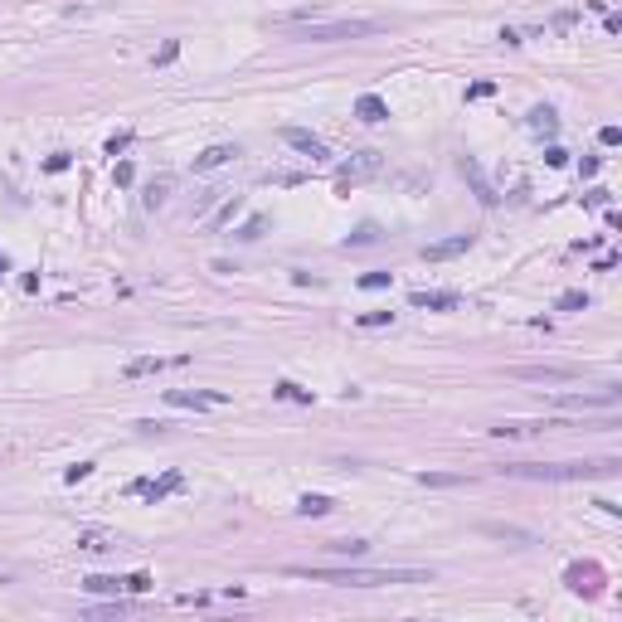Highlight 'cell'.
<instances>
[{
  "label": "cell",
  "mask_w": 622,
  "mask_h": 622,
  "mask_svg": "<svg viewBox=\"0 0 622 622\" xmlns=\"http://www.w3.org/2000/svg\"><path fill=\"white\" fill-rule=\"evenodd\" d=\"M598 141H603V146H618L622 132H618V127H603V132H598Z\"/></svg>",
  "instance_id": "29"
},
{
  "label": "cell",
  "mask_w": 622,
  "mask_h": 622,
  "mask_svg": "<svg viewBox=\"0 0 622 622\" xmlns=\"http://www.w3.org/2000/svg\"><path fill=\"white\" fill-rule=\"evenodd\" d=\"M360 326H365V331H375V326H394V311H365Z\"/></svg>",
  "instance_id": "23"
},
{
  "label": "cell",
  "mask_w": 622,
  "mask_h": 622,
  "mask_svg": "<svg viewBox=\"0 0 622 622\" xmlns=\"http://www.w3.org/2000/svg\"><path fill=\"white\" fill-rule=\"evenodd\" d=\"M351 244H375V224H360V234H355Z\"/></svg>",
  "instance_id": "31"
},
{
  "label": "cell",
  "mask_w": 622,
  "mask_h": 622,
  "mask_svg": "<svg viewBox=\"0 0 622 622\" xmlns=\"http://www.w3.org/2000/svg\"><path fill=\"white\" fill-rule=\"evenodd\" d=\"M331 506H336L331 496H301V501H297L301 515H331Z\"/></svg>",
  "instance_id": "18"
},
{
  "label": "cell",
  "mask_w": 622,
  "mask_h": 622,
  "mask_svg": "<svg viewBox=\"0 0 622 622\" xmlns=\"http://www.w3.org/2000/svg\"><path fill=\"white\" fill-rule=\"evenodd\" d=\"M175 487H180V477L170 472V477H161V482H136L132 491H141V496H151V501H161V496H170Z\"/></svg>",
  "instance_id": "15"
},
{
  "label": "cell",
  "mask_w": 622,
  "mask_h": 622,
  "mask_svg": "<svg viewBox=\"0 0 622 622\" xmlns=\"http://www.w3.org/2000/svg\"><path fill=\"white\" fill-rule=\"evenodd\" d=\"M258 234H263V219H248V224H244V234H239V239H258Z\"/></svg>",
  "instance_id": "32"
},
{
  "label": "cell",
  "mask_w": 622,
  "mask_h": 622,
  "mask_svg": "<svg viewBox=\"0 0 622 622\" xmlns=\"http://www.w3.org/2000/svg\"><path fill=\"white\" fill-rule=\"evenodd\" d=\"M355 112H360V117H365V122H384V117H389V108H384V103H379L375 93H365V98H360V103H355Z\"/></svg>",
  "instance_id": "16"
},
{
  "label": "cell",
  "mask_w": 622,
  "mask_h": 622,
  "mask_svg": "<svg viewBox=\"0 0 622 622\" xmlns=\"http://www.w3.org/2000/svg\"><path fill=\"white\" fill-rule=\"evenodd\" d=\"M331 549H336V554H346V559H360V554L370 549V544H365V540H336Z\"/></svg>",
  "instance_id": "21"
},
{
  "label": "cell",
  "mask_w": 622,
  "mask_h": 622,
  "mask_svg": "<svg viewBox=\"0 0 622 622\" xmlns=\"http://www.w3.org/2000/svg\"><path fill=\"white\" fill-rule=\"evenodd\" d=\"M234 156H239V146H209V151L195 156V170H219V165H229Z\"/></svg>",
  "instance_id": "10"
},
{
  "label": "cell",
  "mask_w": 622,
  "mask_h": 622,
  "mask_svg": "<svg viewBox=\"0 0 622 622\" xmlns=\"http://www.w3.org/2000/svg\"><path fill=\"white\" fill-rule=\"evenodd\" d=\"M292 579H306V584H341V589H379V584H433L428 569H331V564H292L287 569Z\"/></svg>",
  "instance_id": "2"
},
{
  "label": "cell",
  "mask_w": 622,
  "mask_h": 622,
  "mask_svg": "<svg viewBox=\"0 0 622 622\" xmlns=\"http://www.w3.org/2000/svg\"><path fill=\"white\" fill-rule=\"evenodd\" d=\"M618 389H598V394H559V399H554V408H569V413H589V408H608V413H613V408H618Z\"/></svg>",
  "instance_id": "5"
},
{
  "label": "cell",
  "mask_w": 622,
  "mask_h": 622,
  "mask_svg": "<svg viewBox=\"0 0 622 622\" xmlns=\"http://www.w3.org/2000/svg\"><path fill=\"white\" fill-rule=\"evenodd\" d=\"M272 29H282V34H292V39H306V44H336V39H365V34H379V29H389V20H375V15L326 20L321 10H292V15H272Z\"/></svg>",
  "instance_id": "1"
},
{
  "label": "cell",
  "mask_w": 622,
  "mask_h": 622,
  "mask_svg": "<svg viewBox=\"0 0 622 622\" xmlns=\"http://www.w3.org/2000/svg\"><path fill=\"white\" fill-rule=\"evenodd\" d=\"M515 379H535V384H569V379H579V370H569V365H520Z\"/></svg>",
  "instance_id": "7"
},
{
  "label": "cell",
  "mask_w": 622,
  "mask_h": 622,
  "mask_svg": "<svg viewBox=\"0 0 622 622\" xmlns=\"http://www.w3.org/2000/svg\"><path fill=\"white\" fill-rule=\"evenodd\" d=\"M88 472H93V462H78V467H68V482H83Z\"/></svg>",
  "instance_id": "33"
},
{
  "label": "cell",
  "mask_w": 622,
  "mask_h": 622,
  "mask_svg": "<svg viewBox=\"0 0 622 622\" xmlns=\"http://www.w3.org/2000/svg\"><path fill=\"white\" fill-rule=\"evenodd\" d=\"M272 394H277V399H297V404H311V394H306V389H297L292 379H282V384H277Z\"/></svg>",
  "instance_id": "20"
},
{
  "label": "cell",
  "mask_w": 622,
  "mask_h": 622,
  "mask_svg": "<svg viewBox=\"0 0 622 622\" xmlns=\"http://www.w3.org/2000/svg\"><path fill=\"white\" fill-rule=\"evenodd\" d=\"M127 589H132V594H146V589H151V574H132Z\"/></svg>",
  "instance_id": "28"
},
{
  "label": "cell",
  "mask_w": 622,
  "mask_h": 622,
  "mask_svg": "<svg viewBox=\"0 0 622 622\" xmlns=\"http://www.w3.org/2000/svg\"><path fill=\"white\" fill-rule=\"evenodd\" d=\"M467 248H472V234H457V239H442V244H428L423 248V258H457V253H467Z\"/></svg>",
  "instance_id": "9"
},
{
  "label": "cell",
  "mask_w": 622,
  "mask_h": 622,
  "mask_svg": "<svg viewBox=\"0 0 622 622\" xmlns=\"http://www.w3.org/2000/svg\"><path fill=\"white\" fill-rule=\"evenodd\" d=\"M165 365H175V360L146 355V360H127V370H122V375H127V379H141V375H156V370H165Z\"/></svg>",
  "instance_id": "13"
},
{
  "label": "cell",
  "mask_w": 622,
  "mask_h": 622,
  "mask_svg": "<svg viewBox=\"0 0 622 622\" xmlns=\"http://www.w3.org/2000/svg\"><path fill=\"white\" fill-rule=\"evenodd\" d=\"M83 589H88V594H108V598H117L122 589H127V579H112V574H88V579H83Z\"/></svg>",
  "instance_id": "12"
},
{
  "label": "cell",
  "mask_w": 622,
  "mask_h": 622,
  "mask_svg": "<svg viewBox=\"0 0 622 622\" xmlns=\"http://www.w3.org/2000/svg\"><path fill=\"white\" fill-rule=\"evenodd\" d=\"M413 306H423V311H452L457 306V292H413Z\"/></svg>",
  "instance_id": "11"
},
{
  "label": "cell",
  "mask_w": 622,
  "mask_h": 622,
  "mask_svg": "<svg viewBox=\"0 0 622 622\" xmlns=\"http://www.w3.org/2000/svg\"><path fill=\"white\" fill-rule=\"evenodd\" d=\"M122 613H132V603H127V598H122V594L112 598L108 608H88V618H122Z\"/></svg>",
  "instance_id": "19"
},
{
  "label": "cell",
  "mask_w": 622,
  "mask_h": 622,
  "mask_svg": "<svg viewBox=\"0 0 622 622\" xmlns=\"http://www.w3.org/2000/svg\"><path fill=\"white\" fill-rule=\"evenodd\" d=\"M180 54V44H175V39H170V44H161V54H156V63H170V58Z\"/></svg>",
  "instance_id": "30"
},
{
  "label": "cell",
  "mask_w": 622,
  "mask_h": 622,
  "mask_svg": "<svg viewBox=\"0 0 622 622\" xmlns=\"http://www.w3.org/2000/svg\"><path fill=\"white\" fill-rule=\"evenodd\" d=\"M112 544H117L112 530H83L78 535V549H112Z\"/></svg>",
  "instance_id": "17"
},
{
  "label": "cell",
  "mask_w": 622,
  "mask_h": 622,
  "mask_svg": "<svg viewBox=\"0 0 622 622\" xmlns=\"http://www.w3.org/2000/svg\"><path fill=\"white\" fill-rule=\"evenodd\" d=\"M360 287H370V292H375V287H389V272H365Z\"/></svg>",
  "instance_id": "27"
},
{
  "label": "cell",
  "mask_w": 622,
  "mask_h": 622,
  "mask_svg": "<svg viewBox=\"0 0 622 622\" xmlns=\"http://www.w3.org/2000/svg\"><path fill=\"white\" fill-rule=\"evenodd\" d=\"M579 306H589V292H564L559 297V311H579Z\"/></svg>",
  "instance_id": "24"
},
{
  "label": "cell",
  "mask_w": 622,
  "mask_h": 622,
  "mask_svg": "<svg viewBox=\"0 0 622 622\" xmlns=\"http://www.w3.org/2000/svg\"><path fill=\"white\" fill-rule=\"evenodd\" d=\"M379 165H384V156H379V151H360V156H351V161L336 170V190H351V185H360V180L379 175Z\"/></svg>",
  "instance_id": "4"
},
{
  "label": "cell",
  "mask_w": 622,
  "mask_h": 622,
  "mask_svg": "<svg viewBox=\"0 0 622 622\" xmlns=\"http://www.w3.org/2000/svg\"><path fill=\"white\" fill-rule=\"evenodd\" d=\"M165 190H170L165 180H161V185H151V190H146V209H156V204H165Z\"/></svg>",
  "instance_id": "26"
},
{
  "label": "cell",
  "mask_w": 622,
  "mask_h": 622,
  "mask_svg": "<svg viewBox=\"0 0 622 622\" xmlns=\"http://www.w3.org/2000/svg\"><path fill=\"white\" fill-rule=\"evenodd\" d=\"M165 404H175V408H224L229 394H219V389H165Z\"/></svg>",
  "instance_id": "6"
},
{
  "label": "cell",
  "mask_w": 622,
  "mask_h": 622,
  "mask_svg": "<svg viewBox=\"0 0 622 622\" xmlns=\"http://www.w3.org/2000/svg\"><path fill=\"white\" fill-rule=\"evenodd\" d=\"M622 462L603 457V462H515L501 467V477H525V482H594V477H613Z\"/></svg>",
  "instance_id": "3"
},
{
  "label": "cell",
  "mask_w": 622,
  "mask_h": 622,
  "mask_svg": "<svg viewBox=\"0 0 622 622\" xmlns=\"http://www.w3.org/2000/svg\"><path fill=\"white\" fill-rule=\"evenodd\" d=\"M282 141L292 146V151H301V156H311V161H326V141L311 132H301V127H282Z\"/></svg>",
  "instance_id": "8"
},
{
  "label": "cell",
  "mask_w": 622,
  "mask_h": 622,
  "mask_svg": "<svg viewBox=\"0 0 622 622\" xmlns=\"http://www.w3.org/2000/svg\"><path fill=\"white\" fill-rule=\"evenodd\" d=\"M0 272H5V258H0Z\"/></svg>",
  "instance_id": "34"
},
{
  "label": "cell",
  "mask_w": 622,
  "mask_h": 622,
  "mask_svg": "<svg viewBox=\"0 0 622 622\" xmlns=\"http://www.w3.org/2000/svg\"><path fill=\"white\" fill-rule=\"evenodd\" d=\"M239 209H244V199L234 195V199H229V204H224V209H219V214H214V229H219V224H229V219L239 214Z\"/></svg>",
  "instance_id": "25"
},
{
  "label": "cell",
  "mask_w": 622,
  "mask_h": 622,
  "mask_svg": "<svg viewBox=\"0 0 622 622\" xmlns=\"http://www.w3.org/2000/svg\"><path fill=\"white\" fill-rule=\"evenodd\" d=\"M530 127H535V132H554V112L535 108V112H530Z\"/></svg>",
  "instance_id": "22"
},
{
  "label": "cell",
  "mask_w": 622,
  "mask_h": 622,
  "mask_svg": "<svg viewBox=\"0 0 622 622\" xmlns=\"http://www.w3.org/2000/svg\"><path fill=\"white\" fill-rule=\"evenodd\" d=\"M462 175H472V185H477V195H482V204H496V190L487 185V175L477 170V161H472V156H462Z\"/></svg>",
  "instance_id": "14"
}]
</instances>
